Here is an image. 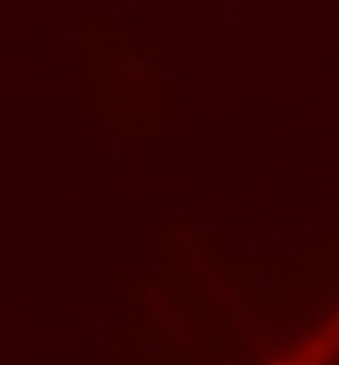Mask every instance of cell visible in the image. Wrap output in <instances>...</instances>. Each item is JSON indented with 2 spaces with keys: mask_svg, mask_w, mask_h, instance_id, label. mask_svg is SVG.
<instances>
[{
  "mask_svg": "<svg viewBox=\"0 0 339 365\" xmlns=\"http://www.w3.org/2000/svg\"><path fill=\"white\" fill-rule=\"evenodd\" d=\"M336 352H339V312L320 329V332H313L300 349L280 356L273 365H326Z\"/></svg>",
  "mask_w": 339,
  "mask_h": 365,
  "instance_id": "6da1fadb",
  "label": "cell"
}]
</instances>
